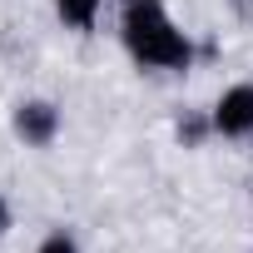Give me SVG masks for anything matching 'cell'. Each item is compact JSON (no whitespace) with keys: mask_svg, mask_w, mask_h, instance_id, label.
Masks as SVG:
<instances>
[{"mask_svg":"<svg viewBox=\"0 0 253 253\" xmlns=\"http://www.w3.org/2000/svg\"><path fill=\"white\" fill-rule=\"evenodd\" d=\"M55 10H60V20H65V25L89 30V25H94V15H99V0H55Z\"/></svg>","mask_w":253,"mask_h":253,"instance_id":"obj_4","label":"cell"},{"mask_svg":"<svg viewBox=\"0 0 253 253\" xmlns=\"http://www.w3.org/2000/svg\"><path fill=\"white\" fill-rule=\"evenodd\" d=\"M10 228V209H5V199H0V233Z\"/></svg>","mask_w":253,"mask_h":253,"instance_id":"obj_6","label":"cell"},{"mask_svg":"<svg viewBox=\"0 0 253 253\" xmlns=\"http://www.w3.org/2000/svg\"><path fill=\"white\" fill-rule=\"evenodd\" d=\"M124 45L139 65H154V70H189L194 60L189 35L164 15L159 0H129L124 5Z\"/></svg>","mask_w":253,"mask_h":253,"instance_id":"obj_1","label":"cell"},{"mask_svg":"<svg viewBox=\"0 0 253 253\" xmlns=\"http://www.w3.org/2000/svg\"><path fill=\"white\" fill-rule=\"evenodd\" d=\"M40 253H80V243H75L70 233H50V238L40 243Z\"/></svg>","mask_w":253,"mask_h":253,"instance_id":"obj_5","label":"cell"},{"mask_svg":"<svg viewBox=\"0 0 253 253\" xmlns=\"http://www.w3.org/2000/svg\"><path fill=\"white\" fill-rule=\"evenodd\" d=\"M213 129L228 134V139L253 134V84H233V89H223V99L213 104Z\"/></svg>","mask_w":253,"mask_h":253,"instance_id":"obj_2","label":"cell"},{"mask_svg":"<svg viewBox=\"0 0 253 253\" xmlns=\"http://www.w3.org/2000/svg\"><path fill=\"white\" fill-rule=\"evenodd\" d=\"M55 129H60V109H55L50 99H25V104L15 109V134H20L25 144H50Z\"/></svg>","mask_w":253,"mask_h":253,"instance_id":"obj_3","label":"cell"}]
</instances>
